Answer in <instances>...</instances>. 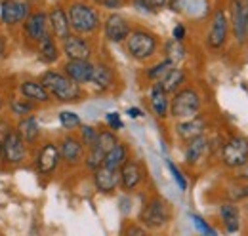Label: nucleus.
<instances>
[{
    "label": "nucleus",
    "instance_id": "obj_1",
    "mask_svg": "<svg viewBox=\"0 0 248 236\" xmlns=\"http://www.w3.org/2000/svg\"><path fill=\"white\" fill-rule=\"evenodd\" d=\"M40 84L48 89L50 95H54L58 101H63V103H73V101H78L82 97L80 84L71 80L65 73L48 71V73L42 74Z\"/></svg>",
    "mask_w": 248,
    "mask_h": 236
},
{
    "label": "nucleus",
    "instance_id": "obj_2",
    "mask_svg": "<svg viewBox=\"0 0 248 236\" xmlns=\"http://www.w3.org/2000/svg\"><path fill=\"white\" fill-rule=\"evenodd\" d=\"M67 17H69L71 30H75L78 34H90V32H95L99 27V14L95 12V8L84 4V2L71 4Z\"/></svg>",
    "mask_w": 248,
    "mask_h": 236
},
{
    "label": "nucleus",
    "instance_id": "obj_3",
    "mask_svg": "<svg viewBox=\"0 0 248 236\" xmlns=\"http://www.w3.org/2000/svg\"><path fill=\"white\" fill-rule=\"evenodd\" d=\"M201 111V95L193 88H184L174 91V97L170 99V115L178 120L191 118L199 115Z\"/></svg>",
    "mask_w": 248,
    "mask_h": 236
},
{
    "label": "nucleus",
    "instance_id": "obj_4",
    "mask_svg": "<svg viewBox=\"0 0 248 236\" xmlns=\"http://www.w3.org/2000/svg\"><path fill=\"white\" fill-rule=\"evenodd\" d=\"M126 50L128 54L138 61H145V59L153 58L156 52V38L155 34L147 32L143 29L130 30V34L126 36Z\"/></svg>",
    "mask_w": 248,
    "mask_h": 236
},
{
    "label": "nucleus",
    "instance_id": "obj_5",
    "mask_svg": "<svg viewBox=\"0 0 248 236\" xmlns=\"http://www.w3.org/2000/svg\"><path fill=\"white\" fill-rule=\"evenodd\" d=\"M221 164L229 170H239L248 164V139L241 135L229 137L221 145Z\"/></svg>",
    "mask_w": 248,
    "mask_h": 236
},
{
    "label": "nucleus",
    "instance_id": "obj_6",
    "mask_svg": "<svg viewBox=\"0 0 248 236\" xmlns=\"http://www.w3.org/2000/svg\"><path fill=\"white\" fill-rule=\"evenodd\" d=\"M170 217H172L170 206L162 198H151L140 213V223L145 229L158 231V229H162L170 223Z\"/></svg>",
    "mask_w": 248,
    "mask_h": 236
},
{
    "label": "nucleus",
    "instance_id": "obj_7",
    "mask_svg": "<svg viewBox=\"0 0 248 236\" xmlns=\"http://www.w3.org/2000/svg\"><path fill=\"white\" fill-rule=\"evenodd\" d=\"M227 32H229V19L225 15L223 10H216L212 15V23H210V30H208V46L212 50H219L225 46L227 42Z\"/></svg>",
    "mask_w": 248,
    "mask_h": 236
},
{
    "label": "nucleus",
    "instance_id": "obj_8",
    "mask_svg": "<svg viewBox=\"0 0 248 236\" xmlns=\"http://www.w3.org/2000/svg\"><path fill=\"white\" fill-rule=\"evenodd\" d=\"M62 162V156H60V147L52 141L44 143L42 148L38 150V156H36V172L40 176H50L56 172V168L60 166Z\"/></svg>",
    "mask_w": 248,
    "mask_h": 236
},
{
    "label": "nucleus",
    "instance_id": "obj_9",
    "mask_svg": "<svg viewBox=\"0 0 248 236\" xmlns=\"http://www.w3.org/2000/svg\"><path fill=\"white\" fill-rule=\"evenodd\" d=\"M2 158L8 164H19L25 158V141L17 132H8L2 139Z\"/></svg>",
    "mask_w": 248,
    "mask_h": 236
},
{
    "label": "nucleus",
    "instance_id": "obj_10",
    "mask_svg": "<svg viewBox=\"0 0 248 236\" xmlns=\"http://www.w3.org/2000/svg\"><path fill=\"white\" fill-rule=\"evenodd\" d=\"M231 12V30L237 40V44L247 42V2L243 0H231L229 2Z\"/></svg>",
    "mask_w": 248,
    "mask_h": 236
},
{
    "label": "nucleus",
    "instance_id": "obj_11",
    "mask_svg": "<svg viewBox=\"0 0 248 236\" xmlns=\"http://www.w3.org/2000/svg\"><path fill=\"white\" fill-rule=\"evenodd\" d=\"M29 17V4L23 0H4L0 8V19L6 25L21 23Z\"/></svg>",
    "mask_w": 248,
    "mask_h": 236
},
{
    "label": "nucleus",
    "instance_id": "obj_12",
    "mask_svg": "<svg viewBox=\"0 0 248 236\" xmlns=\"http://www.w3.org/2000/svg\"><path fill=\"white\" fill-rule=\"evenodd\" d=\"M62 50L69 59H90L92 56L90 42L80 34H69L65 40H62Z\"/></svg>",
    "mask_w": 248,
    "mask_h": 236
},
{
    "label": "nucleus",
    "instance_id": "obj_13",
    "mask_svg": "<svg viewBox=\"0 0 248 236\" xmlns=\"http://www.w3.org/2000/svg\"><path fill=\"white\" fill-rule=\"evenodd\" d=\"M93 185H95V189L99 192L111 194L121 185V174H119V170H113V168H107V166H99L97 170H93Z\"/></svg>",
    "mask_w": 248,
    "mask_h": 236
},
{
    "label": "nucleus",
    "instance_id": "obj_14",
    "mask_svg": "<svg viewBox=\"0 0 248 236\" xmlns=\"http://www.w3.org/2000/svg\"><path fill=\"white\" fill-rule=\"evenodd\" d=\"M82 154H84V145L78 137L75 135H65L60 143V156L65 164L69 166H75L82 160Z\"/></svg>",
    "mask_w": 248,
    "mask_h": 236
},
{
    "label": "nucleus",
    "instance_id": "obj_15",
    "mask_svg": "<svg viewBox=\"0 0 248 236\" xmlns=\"http://www.w3.org/2000/svg\"><path fill=\"white\" fill-rule=\"evenodd\" d=\"M92 69L93 65L90 63V59H69L63 67V73L77 84H86L90 82Z\"/></svg>",
    "mask_w": 248,
    "mask_h": 236
},
{
    "label": "nucleus",
    "instance_id": "obj_16",
    "mask_svg": "<svg viewBox=\"0 0 248 236\" xmlns=\"http://www.w3.org/2000/svg\"><path fill=\"white\" fill-rule=\"evenodd\" d=\"M103 30H105V36L109 42H124L126 36L130 34V25L128 21L124 19L123 15L119 14H111L107 19H105V25H103Z\"/></svg>",
    "mask_w": 248,
    "mask_h": 236
},
{
    "label": "nucleus",
    "instance_id": "obj_17",
    "mask_svg": "<svg viewBox=\"0 0 248 236\" xmlns=\"http://www.w3.org/2000/svg\"><path fill=\"white\" fill-rule=\"evenodd\" d=\"M119 174H121V185H123L124 191H134L140 183H141V179H143V170H141V166L136 162V160H126L123 166H121V170H119Z\"/></svg>",
    "mask_w": 248,
    "mask_h": 236
},
{
    "label": "nucleus",
    "instance_id": "obj_18",
    "mask_svg": "<svg viewBox=\"0 0 248 236\" xmlns=\"http://www.w3.org/2000/svg\"><path fill=\"white\" fill-rule=\"evenodd\" d=\"M206 130V120L201 117V115H195L191 118H184L178 126H176V133L184 139V141H189L197 135H202Z\"/></svg>",
    "mask_w": 248,
    "mask_h": 236
},
{
    "label": "nucleus",
    "instance_id": "obj_19",
    "mask_svg": "<svg viewBox=\"0 0 248 236\" xmlns=\"http://www.w3.org/2000/svg\"><path fill=\"white\" fill-rule=\"evenodd\" d=\"M48 25L52 29V34L56 40H65L71 34V25H69V17L67 12L63 8H54L48 15Z\"/></svg>",
    "mask_w": 248,
    "mask_h": 236
},
{
    "label": "nucleus",
    "instance_id": "obj_20",
    "mask_svg": "<svg viewBox=\"0 0 248 236\" xmlns=\"http://www.w3.org/2000/svg\"><path fill=\"white\" fill-rule=\"evenodd\" d=\"M149 103L151 109L158 118H166L170 115V99H168V91L160 86V82H155L149 91Z\"/></svg>",
    "mask_w": 248,
    "mask_h": 236
},
{
    "label": "nucleus",
    "instance_id": "obj_21",
    "mask_svg": "<svg viewBox=\"0 0 248 236\" xmlns=\"http://www.w3.org/2000/svg\"><path fill=\"white\" fill-rule=\"evenodd\" d=\"M48 27H50L48 25V15L44 12H36V14H32L25 19V34L34 42H38L44 34H48Z\"/></svg>",
    "mask_w": 248,
    "mask_h": 236
},
{
    "label": "nucleus",
    "instance_id": "obj_22",
    "mask_svg": "<svg viewBox=\"0 0 248 236\" xmlns=\"http://www.w3.org/2000/svg\"><path fill=\"white\" fill-rule=\"evenodd\" d=\"M208 147H210V145H208V139L204 137V133H202V135H197V137H193V139H189L186 145V162L191 164V166L199 164V162L204 158Z\"/></svg>",
    "mask_w": 248,
    "mask_h": 236
},
{
    "label": "nucleus",
    "instance_id": "obj_23",
    "mask_svg": "<svg viewBox=\"0 0 248 236\" xmlns=\"http://www.w3.org/2000/svg\"><path fill=\"white\" fill-rule=\"evenodd\" d=\"M219 219L227 233H237L241 229V211L233 202H223L219 206Z\"/></svg>",
    "mask_w": 248,
    "mask_h": 236
},
{
    "label": "nucleus",
    "instance_id": "obj_24",
    "mask_svg": "<svg viewBox=\"0 0 248 236\" xmlns=\"http://www.w3.org/2000/svg\"><path fill=\"white\" fill-rule=\"evenodd\" d=\"M19 91L25 99L34 101V103H48L50 101V93L48 89L44 88L40 82H34V80H25L19 84Z\"/></svg>",
    "mask_w": 248,
    "mask_h": 236
},
{
    "label": "nucleus",
    "instance_id": "obj_25",
    "mask_svg": "<svg viewBox=\"0 0 248 236\" xmlns=\"http://www.w3.org/2000/svg\"><path fill=\"white\" fill-rule=\"evenodd\" d=\"M113 82H115V74H113L111 67H107L103 63L93 65L92 74H90V84H93L97 89H107L113 86Z\"/></svg>",
    "mask_w": 248,
    "mask_h": 236
},
{
    "label": "nucleus",
    "instance_id": "obj_26",
    "mask_svg": "<svg viewBox=\"0 0 248 236\" xmlns=\"http://www.w3.org/2000/svg\"><path fill=\"white\" fill-rule=\"evenodd\" d=\"M128 158H130V156H128V147H126L124 143H121V141H119L115 147L109 148V150L105 152L103 166L113 168V170H121V166H123Z\"/></svg>",
    "mask_w": 248,
    "mask_h": 236
},
{
    "label": "nucleus",
    "instance_id": "obj_27",
    "mask_svg": "<svg viewBox=\"0 0 248 236\" xmlns=\"http://www.w3.org/2000/svg\"><path fill=\"white\" fill-rule=\"evenodd\" d=\"M38 50H40V58L44 59L46 63H54L56 59L60 58V50L56 44V38L48 32L38 40Z\"/></svg>",
    "mask_w": 248,
    "mask_h": 236
},
{
    "label": "nucleus",
    "instance_id": "obj_28",
    "mask_svg": "<svg viewBox=\"0 0 248 236\" xmlns=\"http://www.w3.org/2000/svg\"><path fill=\"white\" fill-rule=\"evenodd\" d=\"M17 133L23 137V141L32 143V141L40 135V126H38L36 118L34 117L21 118V120H19V124H17Z\"/></svg>",
    "mask_w": 248,
    "mask_h": 236
},
{
    "label": "nucleus",
    "instance_id": "obj_29",
    "mask_svg": "<svg viewBox=\"0 0 248 236\" xmlns=\"http://www.w3.org/2000/svg\"><path fill=\"white\" fill-rule=\"evenodd\" d=\"M184 82H186V73L182 69H178V67H172L170 73L160 80V86L166 89L168 93H174V91H178V89L182 88Z\"/></svg>",
    "mask_w": 248,
    "mask_h": 236
},
{
    "label": "nucleus",
    "instance_id": "obj_30",
    "mask_svg": "<svg viewBox=\"0 0 248 236\" xmlns=\"http://www.w3.org/2000/svg\"><path fill=\"white\" fill-rule=\"evenodd\" d=\"M172 67H174V61H170V59L166 58L164 61L156 63V65H153V67L147 71V78H149V80H155V82H160V80L170 73Z\"/></svg>",
    "mask_w": 248,
    "mask_h": 236
},
{
    "label": "nucleus",
    "instance_id": "obj_31",
    "mask_svg": "<svg viewBox=\"0 0 248 236\" xmlns=\"http://www.w3.org/2000/svg\"><path fill=\"white\" fill-rule=\"evenodd\" d=\"M103 158H105V152L101 150V148L97 147V145H93V147L88 148V154H86V168L88 170H97L99 166H103Z\"/></svg>",
    "mask_w": 248,
    "mask_h": 236
},
{
    "label": "nucleus",
    "instance_id": "obj_32",
    "mask_svg": "<svg viewBox=\"0 0 248 236\" xmlns=\"http://www.w3.org/2000/svg\"><path fill=\"white\" fill-rule=\"evenodd\" d=\"M117 143H119V139H117L115 132H111V130H101V132H97V143H95V145L101 148L103 152H107L109 148H113Z\"/></svg>",
    "mask_w": 248,
    "mask_h": 236
},
{
    "label": "nucleus",
    "instance_id": "obj_33",
    "mask_svg": "<svg viewBox=\"0 0 248 236\" xmlns=\"http://www.w3.org/2000/svg\"><path fill=\"white\" fill-rule=\"evenodd\" d=\"M97 132L99 130H95L93 126H80V141H82V145L86 148L93 147L95 143H97Z\"/></svg>",
    "mask_w": 248,
    "mask_h": 236
},
{
    "label": "nucleus",
    "instance_id": "obj_34",
    "mask_svg": "<svg viewBox=\"0 0 248 236\" xmlns=\"http://www.w3.org/2000/svg\"><path fill=\"white\" fill-rule=\"evenodd\" d=\"M166 54H168V59L170 61H180V59L186 56V48L182 46V40H170L168 44H166Z\"/></svg>",
    "mask_w": 248,
    "mask_h": 236
},
{
    "label": "nucleus",
    "instance_id": "obj_35",
    "mask_svg": "<svg viewBox=\"0 0 248 236\" xmlns=\"http://www.w3.org/2000/svg\"><path fill=\"white\" fill-rule=\"evenodd\" d=\"M60 122H62V126L65 130H73V128H78V126H80L78 115H75V113H71V111L60 113Z\"/></svg>",
    "mask_w": 248,
    "mask_h": 236
},
{
    "label": "nucleus",
    "instance_id": "obj_36",
    "mask_svg": "<svg viewBox=\"0 0 248 236\" xmlns=\"http://www.w3.org/2000/svg\"><path fill=\"white\" fill-rule=\"evenodd\" d=\"M191 221H193V227L199 231V233H202V235H210L214 236L216 235V229H212L201 215H195V213H191Z\"/></svg>",
    "mask_w": 248,
    "mask_h": 236
},
{
    "label": "nucleus",
    "instance_id": "obj_37",
    "mask_svg": "<svg viewBox=\"0 0 248 236\" xmlns=\"http://www.w3.org/2000/svg\"><path fill=\"white\" fill-rule=\"evenodd\" d=\"M168 4V0H136V6L147 12H158Z\"/></svg>",
    "mask_w": 248,
    "mask_h": 236
},
{
    "label": "nucleus",
    "instance_id": "obj_38",
    "mask_svg": "<svg viewBox=\"0 0 248 236\" xmlns=\"http://www.w3.org/2000/svg\"><path fill=\"white\" fill-rule=\"evenodd\" d=\"M32 109H34V105L29 103V101H23V99H14V101H12V111H14V115L23 117V115H29Z\"/></svg>",
    "mask_w": 248,
    "mask_h": 236
},
{
    "label": "nucleus",
    "instance_id": "obj_39",
    "mask_svg": "<svg viewBox=\"0 0 248 236\" xmlns=\"http://www.w3.org/2000/svg\"><path fill=\"white\" fill-rule=\"evenodd\" d=\"M166 166H168L170 174H172V177H174V181L178 183V187H180L182 191H187V179L184 177V174L178 170V166H176L172 160H166Z\"/></svg>",
    "mask_w": 248,
    "mask_h": 236
},
{
    "label": "nucleus",
    "instance_id": "obj_40",
    "mask_svg": "<svg viewBox=\"0 0 248 236\" xmlns=\"http://www.w3.org/2000/svg\"><path fill=\"white\" fill-rule=\"evenodd\" d=\"M105 120H107V124H109V128L115 130V132L123 128V120H121V117H119L117 113H109V115L105 117Z\"/></svg>",
    "mask_w": 248,
    "mask_h": 236
},
{
    "label": "nucleus",
    "instance_id": "obj_41",
    "mask_svg": "<svg viewBox=\"0 0 248 236\" xmlns=\"http://www.w3.org/2000/svg\"><path fill=\"white\" fill-rule=\"evenodd\" d=\"M168 4H170V8L174 12H182L184 6H186V0H168Z\"/></svg>",
    "mask_w": 248,
    "mask_h": 236
},
{
    "label": "nucleus",
    "instance_id": "obj_42",
    "mask_svg": "<svg viewBox=\"0 0 248 236\" xmlns=\"http://www.w3.org/2000/svg\"><path fill=\"white\" fill-rule=\"evenodd\" d=\"M184 36H186V27H184V25H176V29H174V38H176V40H184Z\"/></svg>",
    "mask_w": 248,
    "mask_h": 236
},
{
    "label": "nucleus",
    "instance_id": "obj_43",
    "mask_svg": "<svg viewBox=\"0 0 248 236\" xmlns=\"http://www.w3.org/2000/svg\"><path fill=\"white\" fill-rule=\"evenodd\" d=\"M126 235H145V229H141V227H130L126 231Z\"/></svg>",
    "mask_w": 248,
    "mask_h": 236
},
{
    "label": "nucleus",
    "instance_id": "obj_44",
    "mask_svg": "<svg viewBox=\"0 0 248 236\" xmlns=\"http://www.w3.org/2000/svg\"><path fill=\"white\" fill-rule=\"evenodd\" d=\"M128 117H130V118H140V117H141V111H140V109H136V107H130V109H128Z\"/></svg>",
    "mask_w": 248,
    "mask_h": 236
},
{
    "label": "nucleus",
    "instance_id": "obj_45",
    "mask_svg": "<svg viewBox=\"0 0 248 236\" xmlns=\"http://www.w3.org/2000/svg\"><path fill=\"white\" fill-rule=\"evenodd\" d=\"M4 54V40H2V36H0V56Z\"/></svg>",
    "mask_w": 248,
    "mask_h": 236
},
{
    "label": "nucleus",
    "instance_id": "obj_46",
    "mask_svg": "<svg viewBox=\"0 0 248 236\" xmlns=\"http://www.w3.org/2000/svg\"><path fill=\"white\" fill-rule=\"evenodd\" d=\"M247 40H248V4H247Z\"/></svg>",
    "mask_w": 248,
    "mask_h": 236
},
{
    "label": "nucleus",
    "instance_id": "obj_47",
    "mask_svg": "<svg viewBox=\"0 0 248 236\" xmlns=\"http://www.w3.org/2000/svg\"><path fill=\"white\" fill-rule=\"evenodd\" d=\"M0 160H2V139H0Z\"/></svg>",
    "mask_w": 248,
    "mask_h": 236
},
{
    "label": "nucleus",
    "instance_id": "obj_48",
    "mask_svg": "<svg viewBox=\"0 0 248 236\" xmlns=\"http://www.w3.org/2000/svg\"><path fill=\"white\" fill-rule=\"evenodd\" d=\"M241 177H245V179L248 181V170H247V174H245V176H241Z\"/></svg>",
    "mask_w": 248,
    "mask_h": 236
},
{
    "label": "nucleus",
    "instance_id": "obj_49",
    "mask_svg": "<svg viewBox=\"0 0 248 236\" xmlns=\"http://www.w3.org/2000/svg\"><path fill=\"white\" fill-rule=\"evenodd\" d=\"M0 107H2V99H0Z\"/></svg>",
    "mask_w": 248,
    "mask_h": 236
},
{
    "label": "nucleus",
    "instance_id": "obj_50",
    "mask_svg": "<svg viewBox=\"0 0 248 236\" xmlns=\"http://www.w3.org/2000/svg\"><path fill=\"white\" fill-rule=\"evenodd\" d=\"M247 4H248V0H247Z\"/></svg>",
    "mask_w": 248,
    "mask_h": 236
}]
</instances>
